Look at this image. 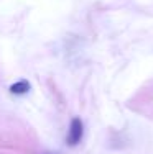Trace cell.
<instances>
[{"mask_svg": "<svg viewBox=\"0 0 153 154\" xmlns=\"http://www.w3.org/2000/svg\"><path fill=\"white\" fill-rule=\"evenodd\" d=\"M82 136H84V125H82L81 118H72L71 125H69V130L66 134V144L68 146H78L79 143L82 141Z\"/></svg>", "mask_w": 153, "mask_h": 154, "instance_id": "cell-1", "label": "cell"}, {"mask_svg": "<svg viewBox=\"0 0 153 154\" xmlns=\"http://www.w3.org/2000/svg\"><path fill=\"white\" fill-rule=\"evenodd\" d=\"M28 90H30L28 80H18V82H15L10 87V92L15 94V95H25V94H28Z\"/></svg>", "mask_w": 153, "mask_h": 154, "instance_id": "cell-2", "label": "cell"}, {"mask_svg": "<svg viewBox=\"0 0 153 154\" xmlns=\"http://www.w3.org/2000/svg\"><path fill=\"white\" fill-rule=\"evenodd\" d=\"M45 154H58V152H45Z\"/></svg>", "mask_w": 153, "mask_h": 154, "instance_id": "cell-3", "label": "cell"}]
</instances>
